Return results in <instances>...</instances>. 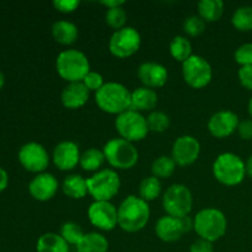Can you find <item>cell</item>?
<instances>
[{
	"instance_id": "7402d4cb",
	"label": "cell",
	"mask_w": 252,
	"mask_h": 252,
	"mask_svg": "<svg viewBox=\"0 0 252 252\" xmlns=\"http://www.w3.org/2000/svg\"><path fill=\"white\" fill-rule=\"evenodd\" d=\"M52 34L54 39L62 44H71L78 38V27L70 21L61 20V21L54 22L52 26Z\"/></svg>"
},
{
	"instance_id": "7bdbcfd3",
	"label": "cell",
	"mask_w": 252,
	"mask_h": 252,
	"mask_svg": "<svg viewBox=\"0 0 252 252\" xmlns=\"http://www.w3.org/2000/svg\"><path fill=\"white\" fill-rule=\"evenodd\" d=\"M101 4L107 6V9H112V7L122 6L125 1L123 0H103V1H101Z\"/></svg>"
},
{
	"instance_id": "3957f363",
	"label": "cell",
	"mask_w": 252,
	"mask_h": 252,
	"mask_svg": "<svg viewBox=\"0 0 252 252\" xmlns=\"http://www.w3.org/2000/svg\"><path fill=\"white\" fill-rule=\"evenodd\" d=\"M59 75L69 83H79L90 73V63L83 52L78 49H66L59 53L56 61Z\"/></svg>"
},
{
	"instance_id": "83f0119b",
	"label": "cell",
	"mask_w": 252,
	"mask_h": 252,
	"mask_svg": "<svg viewBox=\"0 0 252 252\" xmlns=\"http://www.w3.org/2000/svg\"><path fill=\"white\" fill-rule=\"evenodd\" d=\"M170 53L176 61L184 63L192 56L191 42L184 36L174 37L171 43H170Z\"/></svg>"
},
{
	"instance_id": "f6af8a7d",
	"label": "cell",
	"mask_w": 252,
	"mask_h": 252,
	"mask_svg": "<svg viewBox=\"0 0 252 252\" xmlns=\"http://www.w3.org/2000/svg\"><path fill=\"white\" fill-rule=\"evenodd\" d=\"M4 83H5V76H4V74H2L1 71H0V89L2 88Z\"/></svg>"
},
{
	"instance_id": "ac0fdd59",
	"label": "cell",
	"mask_w": 252,
	"mask_h": 252,
	"mask_svg": "<svg viewBox=\"0 0 252 252\" xmlns=\"http://www.w3.org/2000/svg\"><path fill=\"white\" fill-rule=\"evenodd\" d=\"M167 76L166 68L155 62H145L138 68V78L145 88H161L166 84Z\"/></svg>"
},
{
	"instance_id": "ab89813d",
	"label": "cell",
	"mask_w": 252,
	"mask_h": 252,
	"mask_svg": "<svg viewBox=\"0 0 252 252\" xmlns=\"http://www.w3.org/2000/svg\"><path fill=\"white\" fill-rule=\"evenodd\" d=\"M189 252H214L213 243L199 239L192 244L191 248H189Z\"/></svg>"
},
{
	"instance_id": "9c48e42d",
	"label": "cell",
	"mask_w": 252,
	"mask_h": 252,
	"mask_svg": "<svg viewBox=\"0 0 252 252\" xmlns=\"http://www.w3.org/2000/svg\"><path fill=\"white\" fill-rule=\"evenodd\" d=\"M162 206L167 216L175 218L189 217L192 209V193L185 185H172L162 197Z\"/></svg>"
},
{
	"instance_id": "60d3db41",
	"label": "cell",
	"mask_w": 252,
	"mask_h": 252,
	"mask_svg": "<svg viewBox=\"0 0 252 252\" xmlns=\"http://www.w3.org/2000/svg\"><path fill=\"white\" fill-rule=\"evenodd\" d=\"M238 132L245 140L252 139V120H244L239 123Z\"/></svg>"
},
{
	"instance_id": "8fae6325",
	"label": "cell",
	"mask_w": 252,
	"mask_h": 252,
	"mask_svg": "<svg viewBox=\"0 0 252 252\" xmlns=\"http://www.w3.org/2000/svg\"><path fill=\"white\" fill-rule=\"evenodd\" d=\"M140 34L133 27H123L113 32L110 38V51L118 58H127L133 56L140 47Z\"/></svg>"
},
{
	"instance_id": "836d02e7",
	"label": "cell",
	"mask_w": 252,
	"mask_h": 252,
	"mask_svg": "<svg viewBox=\"0 0 252 252\" xmlns=\"http://www.w3.org/2000/svg\"><path fill=\"white\" fill-rule=\"evenodd\" d=\"M126 21H127V12L122 6L107 9V11H106V22L112 29H123V27H126Z\"/></svg>"
},
{
	"instance_id": "e0dca14e",
	"label": "cell",
	"mask_w": 252,
	"mask_h": 252,
	"mask_svg": "<svg viewBox=\"0 0 252 252\" xmlns=\"http://www.w3.org/2000/svg\"><path fill=\"white\" fill-rule=\"evenodd\" d=\"M29 191L37 201H48L58 191V181L52 174L41 172L30 182Z\"/></svg>"
},
{
	"instance_id": "b9f144b4",
	"label": "cell",
	"mask_w": 252,
	"mask_h": 252,
	"mask_svg": "<svg viewBox=\"0 0 252 252\" xmlns=\"http://www.w3.org/2000/svg\"><path fill=\"white\" fill-rule=\"evenodd\" d=\"M7 182H9V176H7V172L5 171L2 167H0V192L2 189H6Z\"/></svg>"
},
{
	"instance_id": "f35d334b",
	"label": "cell",
	"mask_w": 252,
	"mask_h": 252,
	"mask_svg": "<svg viewBox=\"0 0 252 252\" xmlns=\"http://www.w3.org/2000/svg\"><path fill=\"white\" fill-rule=\"evenodd\" d=\"M239 80L244 88L252 91V65L241 66L239 70Z\"/></svg>"
},
{
	"instance_id": "f546056e",
	"label": "cell",
	"mask_w": 252,
	"mask_h": 252,
	"mask_svg": "<svg viewBox=\"0 0 252 252\" xmlns=\"http://www.w3.org/2000/svg\"><path fill=\"white\" fill-rule=\"evenodd\" d=\"M231 24L239 31H251L252 30V6L244 5L238 7L231 17Z\"/></svg>"
},
{
	"instance_id": "5b68a950",
	"label": "cell",
	"mask_w": 252,
	"mask_h": 252,
	"mask_svg": "<svg viewBox=\"0 0 252 252\" xmlns=\"http://www.w3.org/2000/svg\"><path fill=\"white\" fill-rule=\"evenodd\" d=\"M213 174L220 184L226 186H236L245 179V162L236 154L223 153L214 161Z\"/></svg>"
},
{
	"instance_id": "1f68e13d",
	"label": "cell",
	"mask_w": 252,
	"mask_h": 252,
	"mask_svg": "<svg viewBox=\"0 0 252 252\" xmlns=\"http://www.w3.org/2000/svg\"><path fill=\"white\" fill-rule=\"evenodd\" d=\"M85 235L83 231V229L80 228V225L73 221H68V223L63 224L61 230V236L66 241L68 245H78L80 243V240L83 239V236Z\"/></svg>"
},
{
	"instance_id": "d590c367",
	"label": "cell",
	"mask_w": 252,
	"mask_h": 252,
	"mask_svg": "<svg viewBox=\"0 0 252 252\" xmlns=\"http://www.w3.org/2000/svg\"><path fill=\"white\" fill-rule=\"evenodd\" d=\"M235 61L241 66L252 65V43H244L236 49Z\"/></svg>"
},
{
	"instance_id": "5bb4252c",
	"label": "cell",
	"mask_w": 252,
	"mask_h": 252,
	"mask_svg": "<svg viewBox=\"0 0 252 252\" xmlns=\"http://www.w3.org/2000/svg\"><path fill=\"white\" fill-rule=\"evenodd\" d=\"M201 145L192 135H182L175 140L172 145V159L180 166L191 165L198 159Z\"/></svg>"
},
{
	"instance_id": "2e32d148",
	"label": "cell",
	"mask_w": 252,
	"mask_h": 252,
	"mask_svg": "<svg viewBox=\"0 0 252 252\" xmlns=\"http://www.w3.org/2000/svg\"><path fill=\"white\" fill-rule=\"evenodd\" d=\"M80 152L75 143L64 140L53 150V161L59 170L68 171L80 164Z\"/></svg>"
},
{
	"instance_id": "603a6c76",
	"label": "cell",
	"mask_w": 252,
	"mask_h": 252,
	"mask_svg": "<svg viewBox=\"0 0 252 252\" xmlns=\"http://www.w3.org/2000/svg\"><path fill=\"white\" fill-rule=\"evenodd\" d=\"M36 250L37 252H69V245L58 234L47 233L38 239Z\"/></svg>"
},
{
	"instance_id": "9a60e30c",
	"label": "cell",
	"mask_w": 252,
	"mask_h": 252,
	"mask_svg": "<svg viewBox=\"0 0 252 252\" xmlns=\"http://www.w3.org/2000/svg\"><path fill=\"white\" fill-rule=\"evenodd\" d=\"M239 117L231 111H218L208 121V130L213 137L226 138L239 127Z\"/></svg>"
},
{
	"instance_id": "6da1fadb",
	"label": "cell",
	"mask_w": 252,
	"mask_h": 252,
	"mask_svg": "<svg viewBox=\"0 0 252 252\" xmlns=\"http://www.w3.org/2000/svg\"><path fill=\"white\" fill-rule=\"evenodd\" d=\"M118 225L127 233H135L149 221L150 209L148 202L140 197L128 196L118 207Z\"/></svg>"
},
{
	"instance_id": "4dcf8cb0",
	"label": "cell",
	"mask_w": 252,
	"mask_h": 252,
	"mask_svg": "<svg viewBox=\"0 0 252 252\" xmlns=\"http://www.w3.org/2000/svg\"><path fill=\"white\" fill-rule=\"evenodd\" d=\"M161 192V184H160L159 179L155 176L147 177L143 180L139 185V194L140 198L144 199L145 202L153 201V199L158 198Z\"/></svg>"
},
{
	"instance_id": "4316f807",
	"label": "cell",
	"mask_w": 252,
	"mask_h": 252,
	"mask_svg": "<svg viewBox=\"0 0 252 252\" xmlns=\"http://www.w3.org/2000/svg\"><path fill=\"white\" fill-rule=\"evenodd\" d=\"M105 154L96 148L85 150L80 157V165L85 171H96L102 166L105 161Z\"/></svg>"
},
{
	"instance_id": "e575fe53",
	"label": "cell",
	"mask_w": 252,
	"mask_h": 252,
	"mask_svg": "<svg viewBox=\"0 0 252 252\" xmlns=\"http://www.w3.org/2000/svg\"><path fill=\"white\" fill-rule=\"evenodd\" d=\"M204 30H206V21L201 16L192 15L185 19L184 31L189 36H198L203 33Z\"/></svg>"
},
{
	"instance_id": "4fadbf2b",
	"label": "cell",
	"mask_w": 252,
	"mask_h": 252,
	"mask_svg": "<svg viewBox=\"0 0 252 252\" xmlns=\"http://www.w3.org/2000/svg\"><path fill=\"white\" fill-rule=\"evenodd\" d=\"M90 223L101 230H112L118 224V211L111 202L95 201L89 207Z\"/></svg>"
},
{
	"instance_id": "8d00e7d4",
	"label": "cell",
	"mask_w": 252,
	"mask_h": 252,
	"mask_svg": "<svg viewBox=\"0 0 252 252\" xmlns=\"http://www.w3.org/2000/svg\"><path fill=\"white\" fill-rule=\"evenodd\" d=\"M83 83H84V85L88 88L89 91H95V93H97V91L100 90L103 85H105L102 75L98 73H96V71H90V73H89L88 75L84 78Z\"/></svg>"
},
{
	"instance_id": "277c9868",
	"label": "cell",
	"mask_w": 252,
	"mask_h": 252,
	"mask_svg": "<svg viewBox=\"0 0 252 252\" xmlns=\"http://www.w3.org/2000/svg\"><path fill=\"white\" fill-rule=\"evenodd\" d=\"M228 221L223 212L216 208L202 209L197 213L193 220V229L203 240H219L225 234Z\"/></svg>"
},
{
	"instance_id": "f1b7e54d",
	"label": "cell",
	"mask_w": 252,
	"mask_h": 252,
	"mask_svg": "<svg viewBox=\"0 0 252 252\" xmlns=\"http://www.w3.org/2000/svg\"><path fill=\"white\" fill-rule=\"evenodd\" d=\"M175 169H176V162L172 158L165 157V155L155 159L152 165L153 175L158 179H167L174 174Z\"/></svg>"
},
{
	"instance_id": "ffe728a7",
	"label": "cell",
	"mask_w": 252,
	"mask_h": 252,
	"mask_svg": "<svg viewBox=\"0 0 252 252\" xmlns=\"http://www.w3.org/2000/svg\"><path fill=\"white\" fill-rule=\"evenodd\" d=\"M89 95H90V91L84 85L83 81L69 83L62 91V103L70 110L80 108L88 102Z\"/></svg>"
},
{
	"instance_id": "bcb514c9",
	"label": "cell",
	"mask_w": 252,
	"mask_h": 252,
	"mask_svg": "<svg viewBox=\"0 0 252 252\" xmlns=\"http://www.w3.org/2000/svg\"><path fill=\"white\" fill-rule=\"evenodd\" d=\"M249 113H250V116L252 118V97L250 98V102H249Z\"/></svg>"
},
{
	"instance_id": "ba28073f",
	"label": "cell",
	"mask_w": 252,
	"mask_h": 252,
	"mask_svg": "<svg viewBox=\"0 0 252 252\" xmlns=\"http://www.w3.org/2000/svg\"><path fill=\"white\" fill-rule=\"evenodd\" d=\"M115 125L121 137L130 143L144 139L149 132L147 118L140 112L133 110H128L118 115Z\"/></svg>"
},
{
	"instance_id": "484cf974",
	"label": "cell",
	"mask_w": 252,
	"mask_h": 252,
	"mask_svg": "<svg viewBox=\"0 0 252 252\" xmlns=\"http://www.w3.org/2000/svg\"><path fill=\"white\" fill-rule=\"evenodd\" d=\"M224 11V2L221 0H201L198 2L199 16L204 21L213 22L220 19Z\"/></svg>"
},
{
	"instance_id": "ee69618b",
	"label": "cell",
	"mask_w": 252,
	"mask_h": 252,
	"mask_svg": "<svg viewBox=\"0 0 252 252\" xmlns=\"http://www.w3.org/2000/svg\"><path fill=\"white\" fill-rule=\"evenodd\" d=\"M245 167H246V174H248L250 177H252V155L249 158L248 161H246Z\"/></svg>"
},
{
	"instance_id": "cb8c5ba5",
	"label": "cell",
	"mask_w": 252,
	"mask_h": 252,
	"mask_svg": "<svg viewBox=\"0 0 252 252\" xmlns=\"http://www.w3.org/2000/svg\"><path fill=\"white\" fill-rule=\"evenodd\" d=\"M78 252H107L108 241L102 234L88 233L76 245Z\"/></svg>"
},
{
	"instance_id": "52a82bcc",
	"label": "cell",
	"mask_w": 252,
	"mask_h": 252,
	"mask_svg": "<svg viewBox=\"0 0 252 252\" xmlns=\"http://www.w3.org/2000/svg\"><path fill=\"white\" fill-rule=\"evenodd\" d=\"M88 192L95 201H107L112 199L118 193L121 187L120 177L113 170L105 169L96 172L86 180Z\"/></svg>"
},
{
	"instance_id": "44dd1931",
	"label": "cell",
	"mask_w": 252,
	"mask_h": 252,
	"mask_svg": "<svg viewBox=\"0 0 252 252\" xmlns=\"http://www.w3.org/2000/svg\"><path fill=\"white\" fill-rule=\"evenodd\" d=\"M158 103V95L153 89L142 88L135 89L132 91L130 96V110L142 112V111H152Z\"/></svg>"
},
{
	"instance_id": "7c38bea8",
	"label": "cell",
	"mask_w": 252,
	"mask_h": 252,
	"mask_svg": "<svg viewBox=\"0 0 252 252\" xmlns=\"http://www.w3.org/2000/svg\"><path fill=\"white\" fill-rule=\"evenodd\" d=\"M19 160L26 170L41 174L48 167L49 155L43 145L39 143L30 142L22 145L20 149Z\"/></svg>"
},
{
	"instance_id": "d6986e66",
	"label": "cell",
	"mask_w": 252,
	"mask_h": 252,
	"mask_svg": "<svg viewBox=\"0 0 252 252\" xmlns=\"http://www.w3.org/2000/svg\"><path fill=\"white\" fill-rule=\"evenodd\" d=\"M155 233L160 240L165 241V243H174V241L180 240L181 236L187 231L185 228L184 219L164 216L158 220Z\"/></svg>"
},
{
	"instance_id": "d4e9b609",
	"label": "cell",
	"mask_w": 252,
	"mask_h": 252,
	"mask_svg": "<svg viewBox=\"0 0 252 252\" xmlns=\"http://www.w3.org/2000/svg\"><path fill=\"white\" fill-rule=\"evenodd\" d=\"M63 192L68 197L74 199H80L86 196L88 192V182L80 175H70L63 182Z\"/></svg>"
},
{
	"instance_id": "7a4b0ae2",
	"label": "cell",
	"mask_w": 252,
	"mask_h": 252,
	"mask_svg": "<svg viewBox=\"0 0 252 252\" xmlns=\"http://www.w3.org/2000/svg\"><path fill=\"white\" fill-rule=\"evenodd\" d=\"M132 93L120 83H107L95 93V101L98 107L107 113L121 115L130 110Z\"/></svg>"
},
{
	"instance_id": "d6a6232c",
	"label": "cell",
	"mask_w": 252,
	"mask_h": 252,
	"mask_svg": "<svg viewBox=\"0 0 252 252\" xmlns=\"http://www.w3.org/2000/svg\"><path fill=\"white\" fill-rule=\"evenodd\" d=\"M147 125L149 130L158 133L164 132L169 128L170 118L166 113L161 112V111H154L147 117Z\"/></svg>"
},
{
	"instance_id": "30bf717a",
	"label": "cell",
	"mask_w": 252,
	"mask_h": 252,
	"mask_svg": "<svg viewBox=\"0 0 252 252\" xmlns=\"http://www.w3.org/2000/svg\"><path fill=\"white\" fill-rule=\"evenodd\" d=\"M184 79L191 88L202 89L208 85L213 76L211 64L206 58L192 54L182 63Z\"/></svg>"
},
{
	"instance_id": "74e56055",
	"label": "cell",
	"mask_w": 252,
	"mask_h": 252,
	"mask_svg": "<svg viewBox=\"0 0 252 252\" xmlns=\"http://www.w3.org/2000/svg\"><path fill=\"white\" fill-rule=\"evenodd\" d=\"M80 5L79 0H54L53 6L61 12H73Z\"/></svg>"
},
{
	"instance_id": "8992f818",
	"label": "cell",
	"mask_w": 252,
	"mask_h": 252,
	"mask_svg": "<svg viewBox=\"0 0 252 252\" xmlns=\"http://www.w3.org/2000/svg\"><path fill=\"white\" fill-rule=\"evenodd\" d=\"M102 152L108 164L116 169H130L137 164L139 158L137 148L123 138L108 140Z\"/></svg>"
}]
</instances>
